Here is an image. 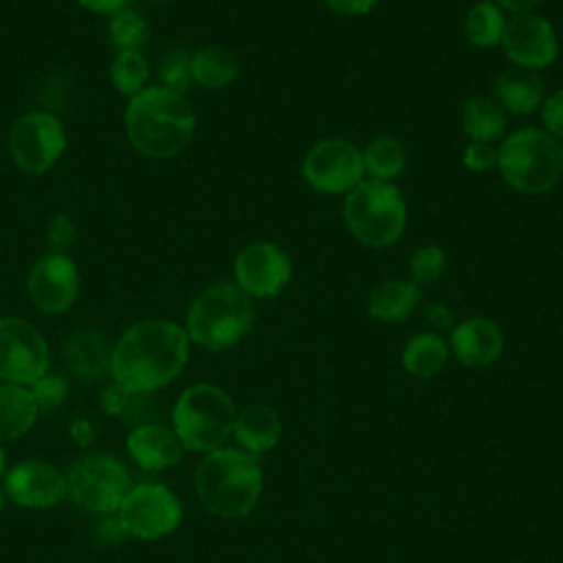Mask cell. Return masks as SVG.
<instances>
[{
	"label": "cell",
	"mask_w": 563,
	"mask_h": 563,
	"mask_svg": "<svg viewBox=\"0 0 563 563\" xmlns=\"http://www.w3.org/2000/svg\"><path fill=\"white\" fill-rule=\"evenodd\" d=\"M189 336L169 319H143L130 325L112 345L110 374L132 391H156L185 367Z\"/></svg>",
	"instance_id": "1"
},
{
	"label": "cell",
	"mask_w": 563,
	"mask_h": 563,
	"mask_svg": "<svg viewBox=\"0 0 563 563\" xmlns=\"http://www.w3.org/2000/svg\"><path fill=\"white\" fill-rule=\"evenodd\" d=\"M125 132L136 152L152 158H172L191 143L196 112L185 95L150 86L130 97Z\"/></svg>",
	"instance_id": "2"
},
{
	"label": "cell",
	"mask_w": 563,
	"mask_h": 563,
	"mask_svg": "<svg viewBox=\"0 0 563 563\" xmlns=\"http://www.w3.org/2000/svg\"><path fill=\"white\" fill-rule=\"evenodd\" d=\"M196 490L211 515L222 519L246 517L262 495V466L253 453L220 446L198 464Z\"/></svg>",
	"instance_id": "3"
},
{
	"label": "cell",
	"mask_w": 563,
	"mask_h": 563,
	"mask_svg": "<svg viewBox=\"0 0 563 563\" xmlns=\"http://www.w3.org/2000/svg\"><path fill=\"white\" fill-rule=\"evenodd\" d=\"M253 321V297H249L235 282H213L189 303L185 332L196 345L220 352L242 341Z\"/></svg>",
	"instance_id": "4"
},
{
	"label": "cell",
	"mask_w": 563,
	"mask_h": 563,
	"mask_svg": "<svg viewBox=\"0 0 563 563\" xmlns=\"http://www.w3.org/2000/svg\"><path fill=\"white\" fill-rule=\"evenodd\" d=\"M497 169L504 183L526 196L554 189L563 176V143L543 128H521L501 139Z\"/></svg>",
	"instance_id": "5"
},
{
	"label": "cell",
	"mask_w": 563,
	"mask_h": 563,
	"mask_svg": "<svg viewBox=\"0 0 563 563\" xmlns=\"http://www.w3.org/2000/svg\"><path fill=\"white\" fill-rule=\"evenodd\" d=\"M235 405L231 396L211 383L187 387L172 411V429L187 451L211 453L233 433Z\"/></svg>",
	"instance_id": "6"
},
{
	"label": "cell",
	"mask_w": 563,
	"mask_h": 563,
	"mask_svg": "<svg viewBox=\"0 0 563 563\" xmlns=\"http://www.w3.org/2000/svg\"><path fill=\"white\" fill-rule=\"evenodd\" d=\"M343 220L354 240L369 249H385L402 235L407 205L396 185L363 178L345 194Z\"/></svg>",
	"instance_id": "7"
},
{
	"label": "cell",
	"mask_w": 563,
	"mask_h": 563,
	"mask_svg": "<svg viewBox=\"0 0 563 563\" xmlns=\"http://www.w3.org/2000/svg\"><path fill=\"white\" fill-rule=\"evenodd\" d=\"M130 477L121 460L110 453H90L79 457L66 473V493L73 504L95 517L117 512Z\"/></svg>",
	"instance_id": "8"
},
{
	"label": "cell",
	"mask_w": 563,
	"mask_h": 563,
	"mask_svg": "<svg viewBox=\"0 0 563 563\" xmlns=\"http://www.w3.org/2000/svg\"><path fill=\"white\" fill-rule=\"evenodd\" d=\"M117 517L130 537L154 541L172 534L180 519L183 508L178 497L158 482H143L130 486L117 508Z\"/></svg>",
	"instance_id": "9"
},
{
	"label": "cell",
	"mask_w": 563,
	"mask_h": 563,
	"mask_svg": "<svg viewBox=\"0 0 563 563\" xmlns=\"http://www.w3.org/2000/svg\"><path fill=\"white\" fill-rule=\"evenodd\" d=\"M66 150L62 121L44 110H33L15 119L9 132V154L18 169L26 174L48 172Z\"/></svg>",
	"instance_id": "10"
},
{
	"label": "cell",
	"mask_w": 563,
	"mask_h": 563,
	"mask_svg": "<svg viewBox=\"0 0 563 563\" xmlns=\"http://www.w3.org/2000/svg\"><path fill=\"white\" fill-rule=\"evenodd\" d=\"M301 176L319 194H347L365 176L363 154L352 141L339 136L323 139L306 152L301 161Z\"/></svg>",
	"instance_id": "11"
},
{
	"label": "cell",
	"mask_w": 563,
	"mask_h": 563,
	"mask_svg": "<svg viewBox=\"0 0 563 563\" xmlns=\"http://www.w3.org/2000/svg\"><path fill=\"white\" fill-rule=\"evenodd\" d=\"M48 372V345L42 332L20 317L0 319V380L33 385Z\"/></svg>",
	"instance_id": "12"
},
{
	"label": "cell",
	"mask_w": 563,
	"mask_h": 563,
	"mask_svg": "<svg viewBox=\"0 0 563 563\" xmlns=\"http://www.w3.org/2000/svg\"><path fill=\"white\" fill-rule=\"evenodd\" d=\"M499 44L512 66L534 73L548 68L559 57V37L552 22L534 11L510 15Z\"/></svg>",
	"instance_id": "13"
},
{
	"label": "cell",
	"mask_w": 563,
	"mask_h": 563,
	"mask_svg": "<svg viewBox=\"0 0 563 563\" xmlns=\"http://www.w3.org/2000/svg\"><path fill=\"white\" fill-rule=\"evenodd\" d=\"M26 292L31 303L44 314L66 312L79 292V273L66 253L48 251L29 268Z\"/></svg>",
	"instance_id": "14"
},
{
	"label": "cell",
	"mask_w": 563,
	"mask_h": 563,
	"mask_svg": "<svg viewBox=\"0 0 563 563\" xmlns=\"http://www.w3.org/2000/svg\"><path fill=\"white\" fill-rule=\"evenodd\" d=\"M292 275L290 255L273 242H253L233 260L235 284L255 299L277 295Z\"/></svg>",
	"instance_id": "15"
},
{
	"label": "cell",
	"mask_w": 563,
	"mask_h": 563,
	"mask_svg": "<svg viewBox=\"0 0 563 563\" xmlns=\"http://www.w3.org/2000/svg\"><path fill=\"white\" fill-rule=\"evenodd\" d=\"M4 495L31 510H44L59 504L66 493V475L44 460H22L2 477Z\"/></svg>",
	"instance_id": "16"
},
{
	"label": "cell",
	"mask_w": 563,
	"mask_h": 563,
	"mask_svg": "<svg viewBox=\"0 0 563 563\" xmlns=\"http://www.w3.org/2000/svg\"><path fill=\"white\" fill-rule=\"evenodd\" d=\"M451 352L466 367H486L504 352L499 325L486 317H471L451 332Z\"/></svg>",
	"instance_id": "17"
},
{
	"label": "cell",
	"mask_w": 563,
	"mask_h": 563,
	"mask_svg": "<svg viewBox=\"0 0 563 563\" xmlns=\"http://www.w3.org/2000/svg\"><path fill=\"white\" fill-rule=\"evenodd\" d=\"M125 449L136 466L143 471H165L180 462L183 444L174 429L161 422H143L132 427L125 440Z\"/></svg>",
	"instance_id": "18"
},
{
	"label": "cell",
	"mask_w": 563,
	"mask_h": 563,
	"mask_svg": "<svg viewBox=\"0 0 563 563\" xmlns=\"http://www.w3.org/2000/svg\"><path fill=\"white\" fill-rule=\"evenodd\" d=\"M112 345L101 330L81 328L75 330L64 343V358L68 367L86 380H97L110 374Z\"/></svg>",
	"instance_id": "19"
},
{
	"label": "cell",
	"mask_w": 563,
	"mask_h": 563,
	"mask_svg": "<svg viewBox=\"0 0 563 563\" xmlns=\"http://www.w3.org/2000/svg\"><path fill=\"white\" fill-rule=\"evenodd\" d=\"M493 99L504 110L528 117L541 108L545 99V88L534 70L512 66L497 73L493 81Z\"/></svg>",
	"instance_id": "20"
},
{
	"label": "cell",
	"mask_w": 563,
	"mask_h": 563,
	"mask_svg": "<svg viewBox=\"0 0 563 563\" xmlns=\"http://www.w3.org/2000/svg\"><path fill=\"white\" fill-rule=\"evenodd\" d=\"M282 433L279 416L268 405H246L242 411L235 413L233 422V438L238 446L246 453L260 455L271 451Z\"/></svg>",
	"instance_id": "21"
},
{
	"label": "cell",
	"mask_w": 563,
	"mask_h": 563,
	"mask_svg": "<svg viewBox=\"0 0 563 563\" xmlns=\"http://www.w3.org/2000/svg\"><path fill=\"white\" fill-rule=\"evenodd\" d=\"M420 299L422 290L411 279H387L369 292L367 312L378 321L396 323L409 319L420 306Z\"/></svg>",
	"instance_id": "22"
},
{
	"label": "cell",
	"mask_w": 563,
	"mask_h": 563,
	"mask_svg": "<svg viewBox=\"0 0 563 563\" xmlns=\"http://www.w3.org/2000/svg\"><path fill=\"white\" fill-rule=\"evenodd\" d=\"M37 405L24 385L0 383V440L24 435L37 420Z\"/></svg>",
	"instance_id": "23"
},
{
	"label": "cell",
	"mask_w": 563,
	"mask_h": 563,
	"mask_svg": "<svg viewBox=\"0 0 563 563\" xmlns=\"http://www.w3.org/2000/svg\"><path fill=\"white\" fill-rule=\"evenodd\" d=\"M240 73V62L227 46L209 44L191 55V79L207 88L220 90L235 81Z\"/></svg>",
	"instance_id": "24"
},
{
	"label": "cell",
	"mask_w": 563,
	"mask_h": 563,
	"mask_svg": "<svg viewBox=\"0 0 563 563\" xmlns=\"http://www.w3.org/2000/svg\"><path fill=\"white\" fill-rule=\"evenodd\" d=\"M506 110L486 95H473L462 108V130L471 141L493 143L504 136Z\"/></svg>",
	"instance_id": "25"
},
{
	"label": "cell",
	"mask_w": 563,
	"mask_h": 563,
	"mask_svg": "<svg viewBox=\"0 0 563 563\" xmlns=\"http://www.w3.org/2000/svg\"><path fill=\"white\" fill-rule=\"evenodd\" d=\"M449 358V345L435 332L413 334L402 350V365L411 376L431 378L435 376Z\"/></svg>",
	"instance_id": "26"
},
{
	"label": "cell",
	"mask_w": 563,
	"mask_h": 563,
	"mask_svg": "<svg viewBox=\"0 0 563 563\" xmlns=\"http://www.w3.org/2000/svg\"><path fill=\"white\" fill-rule=\"evenodd\" d=\"M361 154H363L365 174H369L372 180L391 183L405 172V165H407V152L402 143L394 136H376L365 145Z\"/></svg>",
	"instance_id": "27"
},
{
	"label": "cell",
	"mask_w": 563,
	"mask_h": 563,
	"mask_svg": "<svg viewBox=\"0 0 563 563\" xmlns=\"http://www.w3.org/2000/svg\"><path fill=\"white\" fill-rule=\"evenodd\" d=\"M506 26L504 11L493 0L475 2L464 20V35L475 48H495Z\"/></svg>",
	"instance_id": "28"
},
{
	"label": "cell",
	"mask_w": 563,
	"mask_h": 563,
	"mask_svg": "<svg viewBox=\"0 0 563 563\" xmlns=\"http://www.w3.org/2000/svg\"><path fill=\"white\" fill-rule=\"evenodd\" d=\"M152 391H132L125 389L117 383H112L110 387H106L101 391V409L112 416L123 420L125 424H143V422H156L150 420L152 416Z\"/></svg>",
	"instance_id": "29"
},
{
	"label": "cell",
	"mask_w": 563,
	"mask_h": 563,
	"mask_svg": "<svg viewBox=\"0 0 563 563\" xmlns=\"http://www.w3.org/2000/svg\"><path fill=\"white\" fill-rule=\"evenodd\" d=\"M150 79L147 59L141 51H117L110 62V81L123 97L139 95Z\"/></svg>",
	"instance_id": "30"
},
{
	"label": "cell",
	"mask_w": 563,
	"mask_h": 563,
	"mask_svg": "<svg viewBox=\"0 0 563 563\" xmlns=\"http://www.w3.org/2000/svg\"><path fill=\"white\" fill-rule=\"evenodd\" d=\"M108 35L117 51H139V46L150 37V26L139 11L125 7L110 15Z\"/></svg>",
	"instance_id": "31"
},
{
	"label": "cell",
	"mask_w": 563,
	"mask_h": 563,
	"mask_svg": "<svg viewBox=\"0 0 563 563\" xmlns=\"http://www.w3.org/2000/svg\"><path fill=\"white\" fill-rule=\"evenodd\" d=\"M446 266V253L444 249L435 244H424L416 249L409 257V277L416 286L435 282Z\"/></svg>",
	"instance_id": "32"
},
{
	"label": "cell",
	"mask_w": 563,
	"mask_h": 563,
	"mask_svg": "<svg viewBox=\"0 0 563 563\" xmlns=\"http://www.w3.org/2000/svg\"><path fill=\"white\" fill-rule=\"evenodd\" d=\"M161 86L169 88L174 92L185 95L191 79V55L185 48H174L163 57V64L158 68Z\"/></svg>",
	"instance_id": "33"
},
{
	"label": "cell",
	"mask_w": 563,
	"mask_h": 563,
	"mask_svg": "<svg viewBox=\"0 0 563 563\" xmlns=\"http://www.w3.org/2000/svg\"><path fill=\"white\" fill-rule=\"evenodd\" d=\"M29 391L37 405L40 411H48L59 407L66 396H68V383L64 376L59 374H51L46 372L44 376H40L33 385H29Z\"/></svg>",
	"instance_id": "34"
},
{
	"label": "cell",
	"mask_w": 563,
	"mask_h": 563,
	"mask_svg": "<svg viewBox=\"0 0 563 563\" xmlns=\"http://www.w3.org/2000/svg\"><path fill=\"white\" fill-rule=\"evenodd\" d=\"M75 235H77L75 222L66 213H55L46 224V242L51 251L66 253V249L75 242Z\"/></svg>",
	"instance_id": "35"
},
{
	"label": "cell",
	"mask_w": 563,
	"mask_h": 563,
	"mask_svg": "<svg viewBox=\"0 0 563 563\" xmlns=\"http://www.w3.org/2000/svg\"><path fill=\"white\" fill-rule=\"evenodd\" d=\"M539 110H541V119L545 125L543 130L563 143V88L548 95Z\"/></svg>",
	"instance_id": "36"
},
{
	"label": "cell",
	"mask_w": 563,
	"mask_h": 563,
	"mask_svg": "<svg viewBox=\"0 0 563 563\" xmlns=\"http://www.w3.org/2000/svg\"><path fill=\"white\" fill-rule=\"evenodd\" d=\"M462 163L471 172H486L497 167V147L493 143L471 141L462 154Z\"/></svg>",
	"instance_id": "37"
},
{
	"label": "cell",
	"mask_w": 563,
	"mask_h": 563,
	"mask_svg": "<svg viewBox=\"0 0 563 563\" xmlns=\"http://www.w3.org/2000/svg\"><path fill=\"white\" fill-rule=\"evenodd\" d=\"M125 534H128V532H125L123 523L119 521L117 512L103 515V517L99 519V523H97V539H99V543H103V545L119 543Z\"/></svg>",
	"instance_id": "38"
},
{
	"label": "cell",
	"mask_w": 563,
	"mask_h": 563,
	"mask_svg": "<svg viewBox=\"0 0 563 563\" xmlns=\"http://www.w3.org/2000/svg\"><path fill=\"white\" fill-rule=\"evenodd\" d=\"M325 7L339 15H365L378 0H323Z\"/></svg>",
	"instance_id": "39"
},
{
	"label": "cell",
	"mask_w": 563,
	"mask_h": 563,
	"mask_svg": "<svg viewBox=\"0 0 563 563\" xmlns=\"http://www.w3.org/2000/svg\"><path fill=\"white\" fill-rule=\"evenodd\" d=\"M84 9H88V11H92V13H97V15H114L117 11H121V9H125V4L130 2V0H77Z\"/></svg>",
	"instance_id": "40"
},
{
	"label": "cell",
	"mask_w": 563,
	"mask_h": 563,
	"mask_svg": "<svg viewBox=\"0 0 563 563\" xmlns=\"http://www.w3.org/2000/svg\"><path fill=\"white\" fill-rule=\"evenodd\" d=\"M70 435L73 440L79 444V446H88L95 438V429L90 424V420L86 418H77L73 424H70Z\"/></svg>",
	"instance_id": "41"
},
{
	"label": "cell",
	"mask_w": 563,
	"mask_h": 563,
	"mask_svg": "<svg viewBox=\"0 0 563 563\" xmlns=\"http://www.w3.org/2000/svg\"><path fill=\"white\" fill-rule=\"evenodd\" d=\"M499 9H506L510 15L532 13L543 0H493Z\"/></svg>",
	"instance_id": "42"
},
{
	"label": "cell",
	"mask_w": 563,
	"mask_h": 563,
	"mask_svg": "<svg viewBox=\"0 0 563 563\" xmlns=\"http://www.w3.org/2000/svg\"><path fill=\"white\" fill-rule=\"evenodd\" d=\"M427 319H429L431 323L440 325V328H446V325L451 323V312H449L446 306L433 303V306H429V310H427Z\"/></svg>",
	"instance_id": "43"
},
{
	"label": "cell",
	"mask_w": 563,
	"mask_h": 563,
	"mask_svg": "<svg viewBox=\"0 0 563 563\" xmlns=\"http://www.w3.org/2000/svg\"><path fill=\"white\" fill-rule=\"evenodd\" d=\"M4 473H7V457H4V449L0 446V479L4 477Z\"/></svg>",
	"instance_id": "44"
},
{
	"label": "cell",
	"mask_w": 563,
	"mask_h": 563,
	"mask_svg": "<svg viewBox=\"0 0 563 563\" xmlns=\"http://www.w3.org/2000/svg\"><path fill=\"white\" fill-rule=\"evenodd\" d=\"M4 497H7V495H4V488L0 486V510H2V506H4Z\"/></svg>",
	"instance_id": "45"
},
{
	"label": "cell",
	"mask_w": 563,
	"mask_h": 563,
	"mask_svg": "<svg viewBox=\"0 0 563 563\" xmlns=\"http://www.w3.org/2000/svg\"><path fill=\"white\" fill-rule=\"evenodd\" d=\"M152 2H174V0H152Z\"/></svg>",
	"instance_id": "46"
}]
</instances>
